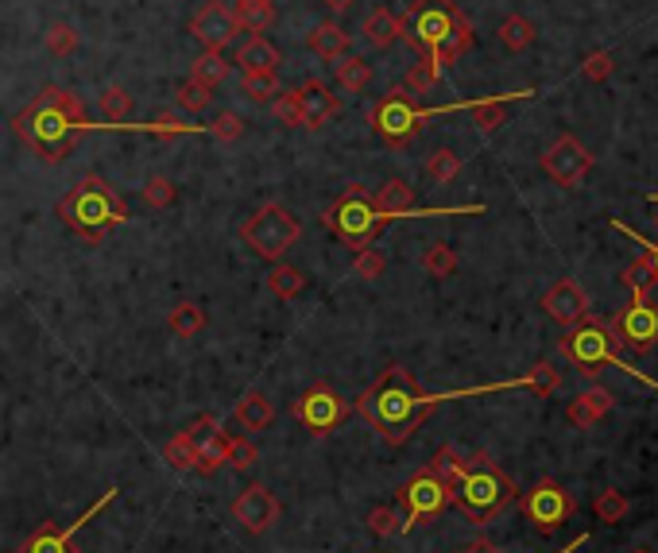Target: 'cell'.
Listing matches in <instances>:
<instances>
[{"instance_id":"obj_21","label":"cell","mask_w":658,"mask_h":553,"mask_svg":"<svg viewBox=\"0 0 658 553\" xmlns=\"http://www.w3.org/2000/svg\"><path fill=\"white\" fill-rule=\"evenodd\" d=\"M616 407V399H612V391L608 387H585L573 403H569L566 410V418H569V426H577V430H589V426H597L600 418L608 414V410Z\"/></svg>"},{"instance_id":"obj_33","label":"cell","mask_w":658,"mask_h":553,"mask_svg":"<svg viewBox=\"0 0 658 553\" xmlns=\"http://www.w3.org/2000/svg\"><path fill=\"white\" fill-rule=\"evenodd\" d=\"M163 461L175 468V472H190V468L198 472V449H194V441H190L186 430L163 441Z\"/></svg>"},{"instance_id":"obj_14","label":"cell","mask_w":658,"mask_h":553,"mask_svg":"<svg viewBox=\"0 0 658 553\" xmlns=\"http://www.w3.org/2000/svg\"><path fill=\"white\" fill-rule=\"evenodd\" d=\"M240 31L244 28H240V20H237V8L225 4V0H206V4L190 16V35H194L206 51H225Z\"/></svg>"},{"instance_id":"obj_57","label":"cell","mask_w":658,"mask_h":553,"mask_svg":"<svg viewBox=\"0 0 658 553\" xmlns=\"http://www.w3.org/2000/svg\"><path fill=\"white\" fill-rule=\"evenodd\" d=\"M631 553H651V550H631Z\"/></svg>"},{"instance_id":"obj_31","label":"cell","mask_w":658,"mask_h":553,"mask_svg":"<svg viewBox=\"0 0 658 553\" xmlns=\"http://www.w3.org/2000/svg\"><path fill=\"white\" fill-rule=\"evenodd\" d=\"M240 93L252 105H275L279 101V74H240Z\"/></svg>"},{"instance_id":"obj_27","label":"cell","mask_w":658,"mask_h":553,"mask_svg":"<svg viewBox=\"0 0 658 553\" xmlns=\"http://www.w3.org/2000/svg\"><path fill=\"white\" fill-rule=\"evenodd\" d=\"M333 78H337V86L345 89V93H364V89L372 86V62L360 59V55H345V59L337 62Z\"/></svg>"},{"instance_id":"obj_2","label":"cell","mask_w":658,"mask_h":553,"mask_svg":"<svg viewBox=\"0 0 658 553\" xmlns=\"http://www.w3.org/2000/svg\"><path fill=\"white\" fill-rule=\"evenodd\" d=\"M90 128V117L82 109V101L59 86H43L35 93V101H28L16 117H12V132L43 159V163H59L66 159L82 132Z\"/></svg>"},{"instance_id":"obj_24","label":"cell","mask_w":658,"mask_h":553,"mask_svg":"<svg viewBox=\"0 0 658 553\" xmlns=\"http://www.w3.org/2000/svg\"><path fill=\"white\" fill-rule=\"evenodd\" d=\"M306 47H310L318 59H345V55L353 51V35L341 28L337 20H326V24H318V28L310 31Z\"/></svg>"},{"instance_id":"obj_40","label":"cell","mask_w":658,"mask_h":553,"mask_svg":"<svg viewBox=\"0 0 658 553\" xmlns=\"http://www.w3.org/2000/svg\"><path fill=\"white\" fill-rule=\"evenodd\" d=\"M519 387H531L535 395H554L558 387H562V372H558V364H550V360H539L531 372L523 379H515Z\"/></svg>"},{"instance_id":"obj_1","label":"cell","mask_w":658,"mask_h":553,"mask_svg":"<svg viewBox=\"0 0 658 553\" xmlns=\"http://www.w3.org/2000/svg\"><path fill=\"white\" fill-rule=\"evenodd\" d=\"M438 403H442L438 395H426L419 387V379L411 376L407 368L395 364V368H388L384 376L360 395L357 403H353V410L388 445H403L438 410Z\"/></svg>"},{"instance_id":"obj_8","label":"cell","mask_w":658,"mask_h":553,"mask_svg":"<svg viewBox=\"0 0 658 553\" xmlns=\"http://www.w3.org/2000/svg\"><path fill=\"white\" fill-rule=\"evenodd\" d=\"M434 113H442V109H419V105L411 101V89L395 86L388 97H380V101L368 109V120H372V128L380 132L384 144L407 147L419 140L422 124L434 117Z\"/></svg>"},{"instance_id":"obj_43","label":"cell","mask_w":658,"mask_h":553,"mask_svg":"<svg viewBox=\"0 0 658 553\" xmlns=\"http://www.w3.org/2000/svg\"><path fill=\"white\" fill-rule=\"evenodd\" d=\"M210 101H213V89L202 86V82H194V78L175 89V105H179L182 113H206Z\"/></svg>"},{"instance_id":"obj_41","label":"cell","mask_w":658,"mask_h":553,"mask_svg":"<svg viewBox=\"0 0 658 553\" xmlns=\"http://www.w3.org/2000/svg\"><path fill=\"white\" fill-rule=\"evenodd\" d=\"M438 86H442V62L422 55V62H415L411 74H407V89L411 93H434Z\"/></svg>"},{"instance_id":"obj_5","label":"cell","mask_w":658,"mask_h":553,"mask_svg":"<svg viewBox=\"0 0 658 553\" xmlns=\"http://www.w3.org/2000/svg\"><path fill=\"white\" fill-rule=\"evenodd\" d=\"M620 349H624V341H620L616 325H604V321H597V318H585L581 325H573L566 337H562V352H566L569 360L581 368V376L585 379H597V368L612 364V368L628 372L631 379L647 383L651 391H658L655 379H647L643 372H635L628 360H624V352Z\"/></svg>"},{"instance_id":"obj_42","label":"cell","mask_w":658,"mask_h":553,"mask_svg":"<svg viewBox=\"0 0 658 553\" xmlns=\"http://www.w3.org/2000/svg\"><path fill=\"white\" fill-rule=\"evenodd\" d=\"M593 511H597L600 523L616 526L631 511V503H628V495L620 492V488H604V492L597 495V503H593Z\"/></svg>"},{"instance_id":"obj_15","label":"cell","mask_w":658,"mask_h":553,"mask_svg":"<svg viewBox=\"0 0 658 553\" xmlns=\"http://www.w3.org/2000/svg\"><path fill=\"white\" fill-rule=\"evenodd\" d=\"M612 325L631 352H651L658 345V306L651 302V294H631V302Z\"/></svg>"},{"instance_id":"obj_48","label":"cell","mask_w":658,"mask_h":553,"mask_svg":"<svg viewBox=\"0 0 658 553\" xmlns=\"http://www.w3.org/2000/svg\"><path fill=\"white\" fill-rule=\"evenodd\" d=\"M271 109H275V120H279V124H287V128H306V120H302L299 89H287V93H279V101H275Z\"/></svg>"},{"instance_id":"obj_38","label":"cell","mask_w":658,"mask_h":553,"mask_svg":"<svg viewBox=\"0 0 658 553\" xmlns=\"http://www.w3.org/2000/svg\"><path fill=\"white\" fill-rule=\"evenodd\" d=\"M500 43L508 47V51H527L531 43H535V24L527 20V16H508L504 24H500Z\"/></svg>"},{"instance_id":"obj_9","label":"cell","mask_w":658,"mask_h":553,"mask_svg":"<svg viewBox=\"0 0 658 553\" xmlns=\"http://www.w3.org/2000/svg\"><path fill=\"white\" fill-rule=\"evenodd\" d=\"M465 12L453 4V0H415L407 8V39L419 47L422 55H438L442 43L449 39V31L457 28Z\"/></svg>"},{"instance_id":"obj_25","label":"cell","mask_w":658,"mask_h":553,"mask_svg":"<svg viewBox=\"0 0 658 553\" xmlns=\"http://www.w3.org/2000/svg\"><path fill=\"white\" fill-rule=\"evenodd\" d=\"M271 403L268 395H260V391H248V395H240L237 407H233V422H237L244 434H260L264 426H271Z\"/></svg>"},{"instance_id":"obj_17","label":"cell","mask_w":658,"mask_h":553,"mask_svg":"<svg viewBox=\"0 0 658 553\" xmlns=\"http://www.w3.org/2000/svg\"><path fill=\"white\" fill-rule=\"evenodd\" d=\"M186 434L194 441V449H198V472H217L221 465H229V453H233V437L221 430V422L210 418V414H202V418H194V426H186Z\"/></svg>"},{"instance_id":"obj_4","label":"cell","mask_w":658,"mask_h":553,"mask_svg":"<svg viewBox=\"0 0 658 553\" xmlns=\"http://www.w3.org/2000/svg\"><path fill=\"white\" fill-rule=\"evenodd\" d=\"M515 499V484L504 468L496 465L488 453H473L469 457V472L461 476V484L453 488V507L469 519V523H492L496 515L508 511V503Z\"/></svg>"},{"instance_id":"obj_56","label":"cell","mask_w":658,"mask_h":553,"mask_svg":"<svg viewBox=\"0 0 658 553\" xmlns=\"http://www.w3.org/2000/svg\"><path fill=\"white\" fill-rule=\"evenodd\" d=\"M647 202H658V194H647Z\"/></svg>"},{"instance_id":"obj_22","label":"cell","mask_w":658,"mask_h":553,"mask_svg":"<svg viewBox=\"0 0 658 553\" xmlns=\"http://www.w3.org/2000/svg\"><path fill=\"white\" fill-rule=\"evenodd\" d=\"M535 89H519V93H504V97H484V101H457V105H449L446 113H453V109H469L473 113V120L480 124V132H496L500 124H508V105L511 101H519V97H531Z\"/></svg>"},{"instance_id":"obj_18","label":"cell","mask_w":658,"mask_h":553,"mask_svg":"<svg viewBox=\"0 0 658 553\" xmlns=\"http://www.w3.org/2000/svg\"><path fill=\"white\" fill-rule=\"evenodd\" d=\"M542 310L558 321V325L573 329V325H581V321L589 318V294L581 291L577 279H558L550 291L542 294Z\"/></svg>"},{"instance_id":"obj_46","label":"cell","mask_w":658,"mask_h":553,"mask_svg":"<svg viewBox=\"0 0 658 553\" xmlns=\"http://www.w3.org/2000/svg\"><path fill=\"white\" fill-rule=\"evenodd\" d=\"M384 271H388V256H384L376 244L357 252V260H353V275H357V279L372 283V279H384Z\"/></svg>"},{"instance_id":"obj_10","label":"cell","mask_w":658,"mask_h":553,"mask_svg":"<svg viewBox=\"0 0 658 553\" xmlns=\"http://www.w3.org/2000/svg\"><path fill=\"white\" fill-rule=\"evenodd\" d=\"M395 495H399V507H403V515H407L411 526L426 523V519H438L449 503H453V488L430 465L422 468V472H415Z\"/></svg>"},{"instance_id":"obj_51","label":"cell","mask_w":658,"mask_h":553,"mask_svg":"<svg viewBox=\"0 0 658 553\" xmlns=\"http://www.w3.org/2000/svg\"><path fill=\"white\" fill-rule=\"evenodd\" d=\"M612 70H616L612 51H593V55H585V62H581V74H585L589 82H608Z\"/></svg>"},{"instance_id":"obj_12","label":"cell","mask_w":658,"mask_h":553,"mask_svg":"<svg viewBox=\"0 0 658 553\" xmlns=\"http://www.w3.org/2000/svg\"><path fill=\"white\" fill-rule=\"evenodd\" d=\"M295 418H299L302 430H310L314 437H329L333 430H341V422L349 418V403L329 383H314V387H306L299 395Z\"/></svg>"},{"instance_id":"obj_50","label":"cell","mask_w":658,"mask_h":553,"mask_svg":"<svg viewBox=\"0 0 658 553\" xmlns=\"http://www.w3.org/2000/svg\"><path fill=\"white\" fill-rule=\"evenodd\" d=\"M148 132L155 136V140H175V136H190V132H202L198 124H186V120H179V117H159V120H151L148 124Z\"/></svg>"},{"instance_id":"obj_36","label":"cell","mask_w":658,"mask_h":553,"mask_svg":"<svg viewBox=\"0 0 658 553\" xmlns=\"http://www.w3.org/2000/svg\"><path fill=\"white\" fill-rule=\"evenodd\" d=\"M364 523H368V530H372L376 538H395V534H407V530H411L407 515H399L395 507H372Z\"/></svg>"},{"instance_id":"obj_23","label":"cell","mask_w":658,"mask_h":553,"mask_svg":"<svg viewBox=\"0 0 658 553\" xmlns=\"http://www.w3.org/2000/svg\"><path fill=\"white\" fill-rule=\"evenodd\" d=\"M233 62L240 66V74H279L283 55H279V47L268 43L264 35H248V43H240Z\"/></svg>"},{"instance_id":"obj_3","label":"cell","mask_w":658,"mask_h":553,"mask_svg":"<svg viewBox=\"0 0 658 553\" xmlns=\"http://www.w3.org/2000/svg\"><path fill=\"white\" fill-rule=\"evenodd\" d=\"M59 217L70 233L82 240H105L117 225L128 221V205L105 178H82L66 198L59 202Z\"/></svg>"},{"instance_id":"obj_45","label":"cell","mask_w":658,"mask_h":553,"mask_svg":"<svg viewBox=\"0 0 658 553\" xmlns=\"http://www.w3.org/2000/svg\"><path fill=\"white\" fill-rule=\"evenodd\" d=\"M175 198H179V186H175L171 178L151 175L148 182H144V205H148V209H171Z\"/></svg>"},{"instance_id":"obj_52","label":"cell","mask_w":658,"mask_h":553,"mask_svg":"<svg viewBox=\"0 0 658 553\" xmlns=\"http://www.w3.org/2000/svg\"><path fill=\"white\" fill-rule=\"evenodd\" d=\"M260 461V449L248 441V437H233V453H229V468L237 472H248V468Z\"/></svg>"},{"instance_id":"obj_54","label":"cell","mask_w":658,"mask_h":553,"mask_svg":"<svg viewBox=\"0 0 658 553\" xmlns=\"http://www.w3.org/2000/svg\"><path fill=\"white\" fill-rule=\"evenodd\" d=\"M322 4H326L329 12H349V8L357 4V0H322Z\"/></svg>"},{"instance_id":"obj_20","label":"cell","mask_w":658,"mask_h":553,"mask_svg":"<svg viewBox=\"0 0 658 553\" xmlns=\"http://www.w3.org/2000/svg\"><path fill=\"white\" fill-rule=\"evenodd\" d=\"M399 35H407V16H399V12H391V8H376V12H368V16L360 20V39H364L368 47H376V51L391 47Z\"/></svg>"},{"instance_id":"obj_44","label":"cell","mask_w":658,"mask_h":553,"mask_svg":"<svg viewBox=\"0 0 658 553\" xmlns=\"http://www.w3.org/2000/svg\"><path fill=\"white\" fill-rule=\"evenodd\" d=\"M457 171H461V155L449 151V147H438V151L426 159V178H430V182H453Z\"/></svg>"},{"instance_id":"obj_47","label":"cell","mask_w":658,"mask_h":553,"mask_svg":"<svg viewBox=\"0 0 658 553\" xmlns=\"http://www.w3.org/2000/svg\"><path fill=\"white\" fill-rule=\"evenodd\" d=\"M47 51L55 59H70L78 51V31H74V24H51V31H47Z\"/></svg>"},{"instance_id":"obj_37","label":"cell","mask_w":658,"mask_h":553,"mask_svg":"<svg viewBox=\"0 0 658 553\" xmlns=\"http://www.w3.org/2000/svg\"><path fill=\"white\" fill-rule=\"evenodd\" d=\"M97 109H101V117L120 124V120H128L136 113V101H132V93L124 86H109L101 93V101H97Z\"/></svg>"},{"instance_id":"obj_28","label":"cell","mask_w":658,"mask_h":553,"mask_svg":"<svg viewBox=\"0 0 658 553\" xmlns=\"http://www.w3.org/2000/svg\"><path fill=\"white\" fill-rule=\"evenodd\" d=\"M233 8H237L240 28L252 31V35H264L275 24V4L271 0H233Z\"/></svg>"},{"instance_id":"obj_53","label":"cell","mask_w":658,"mask_h":553,"mask_svg":"<svg viewBox=\"0 0 658 553\" xmlns=\"http://www.w3.org/2000/svg\"><path fill=\"white\" fill-rule=\"evenodd\" d=\"M612 229H620V233H624V236H631V240H635V244H643V248H647V256H651V260H655V271H658V244H651V240H647V236H639V233H635V229H628V225H624V221H620V217H616V221H612Z\"/></svg>"},{"instance_id":"obj_55","label":"cell","mask_w":658,"mask_h":553,"mask_svg":"<svg viewBox=\"0 0 658 553\" xmlns=\"http://www.w3.org/2000/svg\"><path fill=\"white\" fill-rule=\"evenodd\" d=\"M469 553H500V550H496V546H492L488 538H477V542L469 546Z\"/></svg>"},{"instance_id":"obj_11","label":"cell","mask_w":658,"mask_h":553,"mask_svg":"<svg viewBox=\"0 0 658 553\" xmlns=\"http://www.w3.org/2000/svg\"><path fill=\"white\" fill-rule=\"evenodd\" d=\"M523 519L535 526L539 534H554L558 526H566L577 511V499L558 484V480H539L531 492L519 499Z\"/></svg>"},{"instance_id":"obj_29","label":"cell","mask_w":658,"mask_h":553,"mask_svg":"<svg viewBox=\"0 0 658 553\" xmlns=\"http://www.w3.org/2000/svg\"><path fill=\"white\" fill-rule=\"evenodd\" d=\"M268 291L275 298H283V302H291V298H299L306 291V275H302L299 267H291V263H271Z\"/></svg>"},{"instance_id":"obj_49","label":"cell","mask_w":658,"mask_h":553,"mask_svg":"<svg viewBox=\"0 0 658 553\" xmlns=\"http://www.w3.org/2000/svg\"><path fill=\"white\" fill-rule=\"evenodd\" d=\"M206 132H210L217 144H237L240 136H244V120H240V113L225 109V113H217V120H213Z\"/></svg>"},{"instance_id":"obj_39","label":"cell","mask_w":658,"mask_h":553,"mask_svg":"<svg viewBox=\"0 0 658 553\" xmlns=\"http://www.w3.org/2000/svg\"><path fill=\"white\" fill-rule=\"evenodd\" d=\"M422 267H426V275H434V279H449V275L457 271V252L449 248L446 240H434V244L422 252Z\"/></svg>"},{"instance_id":"obj_19","label":"cell","mask_w":658,"mask_h":553,"mask_svg":"<svg viewBox=\"0 0 658 553\" xmlns=\"http://www.w3.org/2000/svg\"><path fill=\"white\" fill-rule=\"evenodd\" d=\"M299 97H302V120H306V128H326L329 120L341 113V97L326 82H318V78L302 82Z\"/></svg>"},{"instance_id":"obj_13","label":"cell","mask_w":658,"mask_h":553,"mask_svg":"<svg viewBox=\"0 0 658 553\" xmlns=\"http://www.w3.org/2000/svg\"><path fill=\"white\" fill-rule=\"evenodd\" d=\"M589 171H593V155L581 147L577 136H558L554 144L542 151V175L550 182H558V186L577 190L589 178Z\"/></svg>"},{"instance_id":"obj_30","label":"cell","mask_w":658,"mask_h":553,"mask_svg":"<svg viewBox=\"0 0 658 553\" xmlns=\"http://www.w3.org/2000/svg\"><path fill=\"white\" fill-rule=\"evenodd\" d=\"M167 329L182 337V341H190V337H198L202 329H206V310L198 306V302H179L175 310H171V318H167Z\"/></svg>"},{"instance_id":"obj_58","label":"cell","mask_w":658,"mask_h":553,"mask_svg":"<svg viewBox=\"0 0 658 553\" xmlns=\"http://www.w3.org/2000/svg\"><path fill=\"white\" fill-rule=\"evenodd\" d=\"M457 553H469V550H457Z\"/></svg>"},{"instance_id":"obj_16","label":"cell","mask_w":658,"mask_h":553,"mask_svg":"<svg viewBox=\"0 0 658 553\" xmlns=\"http://www.w3.org/2000/svg\"><path fill=\"white\" fill-rule=\"evenodd\" d=\"M233 519H237L248 534H264V530H271V526L279 523V499L264 488V484H248V488H240L237 495H233Z\"/></svg>"},{"instance_id":"obj_6","label":"cell","mask_w":658,"mask_h":553,"mask_svg":"<svg viewBox=\"0 0 658 553\" xmlns=\"http://www.w3.org/2000/svg\"><path fill=\"white\" fill-rule=\"evenodd\" d=\"M322 221H326L329 233L337 236L345 248H353V252L372 248L376 236L384 233V225H391L388 217L376 209L372 194L364 186H357V182L345 190V198H337V202L329 205L326 213H322Z\"/></svg>"},{"instance_id":"obj_35","label":"cell","mask_w":658,"mask_h":553,"mask_svg":"<svg viewBox=\"0 0 658 553\" xmlns=\"http://www.w3.org/2000/svg\"><path fill=\"white\" fill-rule=\"evenodd\" d=\"M229 70H233V62H225L221 51H202V55L194 59V82L217 89L225 78H229Z\"/></svg>"},{"instance_id":"obj_32","label":"cell","mask_w":658,"mask_h":553,"mask_svg":"<svg viewBox=\"0 0 658 553\" xmlns=\"http://www.w3.org/2000/svg\"><path fill=\"white\" fill-rule=\"evenodd\" d=\"M430 468H434V472H438V476L446 480L449 488H457V484H461V476L469 472V457H465V453H461L457 445H442V449L434 453Z\"/></svg>"},{"instance_id":"obj_7","label":"cell","mask_w":658,"mask_h":553,"mask_svg":"<svg viewBox=\"0 0 658 553\" xmlns=\"http://www.w3.org/2000/svg\"><path fill=\"white\" fill-rule=\"evenodd\" d=\"M302 236L299 217L279 202L260 205L244 225H240V240L268 263H283V252L295 248V240Z\"/></svg>"},{"instance_id":"obj_26","label":"cell","mask_w":658,"mask_h":553,"mask_svg":"<svg viewBox=\"0 0 658 553\" xmlns=\"http://www.w3.org/2000/svg\"><path fill=\"white\" fill-rule=\"evenodd\" d=\"M20 553H78V542H74V526H39L35 534H31L28 542L20 546Z\"/></svg>"},{"instance_id":"obj_34","label":"cell","mask_w":658,"mask_h":553,"mask_svg":"<svg viewBox=\"0 0 658 553\" xmlns=\"http://www.w3.org/2000/svg\"><path fill=\"white\" fill-rule=\"evenodd\" d=\"M620 283L628 287L631 294H651V287L658 283V271H655V260L643 252L639 260H631L624 271H620Z\"/></svg>"}]
</instances>
